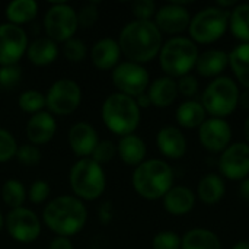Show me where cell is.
<instances>
[{
  "label": "cell",
  "instance_id": "5bb4252c",
  "mask_svg": "<svg viewBox=\"0 0 249 249\" xmlns=\"http://www.w3.org/2000/svg\"><path fill=\"white\" fill-rule=\"evenodd\" d=\"M220 174L231 181H244L249 175V144L233 143L222 152L219 159Z\"/></svg>",
  "mask_w": 249,
  "mask_h": 249
},
{
  "label": "cell",
  "instance_id": "4316f807",
  "mask_svg": "<svg viewBox=\"0 0 249 249\" xmlns=\"http://www.w3.org/2000/svg\"><path fill=\"white\" fill-rule=\"evenodd\" d=\"M206 109L204 107L193 99H188L185 102H182L175 112V118L177 123L184 127V128H198L204 121H206Z\"/></svg>",
  "mask_w": 249,
  "mask_h": 249
},
{
  "label": "cell",
  "instance_id": "cb8c5ba5",
  "mask_svg": "<svg viewBox=\"0 0 249 249\" xmlns=\"http://www.w3.org/2000/svg\"><path fill=\"white\" fill-rule=\"evenodd\" d=\"M152 105L158 108H166L174 104L178 96L177 80L169 76H162L155 79L146 90Z\"/></svg>",
  "mask_w": 249,
  "mask_h": 249
},
{
  "label": "cell",
  "instance_id": "60d3db41",
  "mask_svg": "<svg viewBox=\"0 0 249 249\" xmlns=\"http://www.w3.org/2000/svg\"><path fill=\"white\" fill-rule=\"evenodd\" d=\"M26 194H28V200L32 204H41L50 196V185L48 182L42 179H36L29 185V190L26 191Z\"/></svg>",
  "mask_w": 249,
  "mask_h": 249
},
{
  "label": "cell",
  "instance_id": "f907efd6",
  "mask_svg": "<svg viewBox=\"0 0 249 249\" xmlns=\"http://www.w3.org/2000/svg\"><path fill=\"white\" fill-rule=\"evenodd\" d=\"M244 134H245V139L249 144V117L245 120V124H244Z\"/></svg>",
  "mask_w": 249,
  "mask_h": 249
},
{
  "label": "cell",
  "instance_id": "e575fe53",
  "mask_svg": "<svg viewBox=\"0 0 249 249\" xmlns=\"http://www.w3.org/2000/svg\"><path fill=\"white\" fill-rule=\"evenodd\" d=\"M86 54H88L86 44L79 38L73 36L71 39H69L63 44V55L71 63L83 61L86 58Z\"/></svg>",
  "mask_w": 249,
  "mask_h": 249
},
{
  "label": "cell",
  "instance_id": "2e32d148",
  "mask_svg": "<svg viewBox=\"0 0 249 249\" xmlns=\"http://www.w3.org/2000/svg\"><path fill=\"white\" fill-rule=\"evenodd\" d=\"M191 22L190 10L185 7V3L172 1L159 7L155 13V25L160 32L171 35L181 34L188 29Z\"/></svg>",
  "mask_w": 249,
  "mask_h": 249
},
{
  "label": "cell",
  "instance_id": "816d5d0a",
  "mask_svg": "<svg viewBox=\"0 0 249 249\" xmlns=\"http://www.w3.org/2000/svg\"><path fill=\"white\" fill-rule=\"evenodd\" d=\"M4 228V217H3V214H1V212H0V231Z\"/></svg>",
  "mask_w": 249,
  "mask_h": 249
},
{
  "label": "cell",
  "instance_id": "8fae6325",
  "mask_svg": "<svg viewBox=\"0 0 249 249\" xmlns=\"http://www.w3.org/2000/svg\"><path fill=\"white\" fill-rule=\"evenodd\" d=\"M111 79L118 93L127 95L130 98H137L144 93L150 85L149 73L143 64L133 61H123L115 69H112Z\"/></svg>",
  "mask_w": 249,
  "mask_h": 249
},
{
  "label": "cell",
  "instance_id": "74e56055",
  "mask_svg": "<svg viewBox=\"0 0 249 249\" xmlns=\"http://www.w3.org/2000/svg\"><path fill=\"white\" fill-rule=\"evenodd\" d=\"M15 158L23 166H36L41 162V152L34 144H23L18 147Z\"/></svg>",
  "mask_w": 249,
  "mask_h": 249
},
{
  "label": "cell",
  "instance_id": "30bf717a",
  "mask_svg": "<svg viewBox=\"0 0 249 249\" xmlns=\"http://www.w3.org/2000/svg\"><path fill=\"white\" fill-rule=\"evenodd\" d=\"M80 102L82 88L67 77L55 80L45 95V107L53 115H70L79 108Z\"/></svg>",
  "mask_w": 249,
  "mask_h": 249
},
{
  "label": "cell",
  "instance_id": "3957f363",
  "mask_svg": "<svg viewBox=\"0 0 249 249\" xmlns=\"http://www.w3.org/2000/svg\"><path fill=\"white\" fill-rule=\"evenodd\" d=\"M131 184L144 200H159L174 187V171L162 159H147L134 168Z\"/></svg>",
  "mask_w": 249,
  "mask_h": 249
},
{
  "label": "cell",
  "instance_id": "ee69618b",
  "mask_svg": "<svg viewBox=\"0 0 249 249\" xmlns=\"http://www.w3.org/2000/svg\"><path fill=\"white\" fill-rule=\"evenodd\" d=\"M114 217V209L111 201H105L99 209V220L102 225H108Z\"/></svg>",
  "mask_w": 249,
  "mask_h": 249
},
{
  "label": "cell",
  "instance_id": "d6986e66",
  "mask_svg": "<svg viewBox=\"0 0 249 249\" xmlns=\"http://www.w3.org/2000/svg\"><path fill=\"white\" fill-rule=\"evenodd\" d=\"M156 146L159 152L169 159H181L187 153V139L184 133L174 127L166 125L156 134Z\"/></svg>",
  "mask_w": 249,
  "mask_h": 249
},
{
  "label": "cell",
  "instance_id": "ffe728a7",
  "mask_svg": "<svg viewBox=\"0 0 249 249\" xmlns=\"http://www.w3.org/2000/svg\"><path fill=\"white\" fill-rule=\"evenodd\" d=\"M121 48L114 38L98 39L90 50V60L99 70H112L120 64Z\"/></svg>",
  "mask_w": 249,
  "mask_h": 249
},
{
  "label": "cell",
  "instance_id": "bcb514c9",
  "mask_svg": "<svg viewBox=\"0 0 249 249\" xmlns=\"http://www.w3.org/2000/svg\"><path fill=\"white\" fill-rule=\"evenodd\" d=\"M136 99V104L139 105V108L142 109V108H147V107H150L152 105V102H150V99H149V96H147V93L144 92V93H142V95H139L137 98H134Z\"/></svg>",
  "mask_w": 249,
  "mask_h": 249
},
{
  "label": "cell",
  "instance_id": "d590c367",
  "mask_svg": "<svg viewBox=\"0 0 249 249\" xmlns=\"http://www.w3.org/2000/svg\"><path fill=\"white\" fill-rule=\"evenodd\" d=\"M16 139L10 131L0 127V163H6L16 156L18 152Z\"/></svg>",
  "mask_w": 249,
  "mask_h": 249
},
{
  "label": "cell",
  "instance_id": "d4e9b609",
  "mask_svg": "<svg viewBox=\"0 0 249 249\" xmlns=\"http://www.w3.org/2000/svg\"><path fill=\"white\" fill-rule=\"evenodd\" d=\"M25 55L35 66H48L55 61L58 55V47L53 39L41 36L28 44Z\"/></svg>",
  "mask_w": 249,
  "mask_h": 249
},
{
  "label": "cell",
  "instance_id": "f1b7e54d",
  "mask_svg": "<svg viewBox=\"0 0 249 249\" xmlns=\"http://www.w3.org/2000/svg\"><path fill=\"white\" fill-rule=\"evenodd\" d=\"M38 3L35 0H13L6 6V19L9 23L22 26L35 19Z\"/></svg>",
  "mask_w": 249,
  "mask_h": 249
},
{
  "label": "cell",
  "instance_id": "f546056e",
  "mask_svg": "<svg viewBox=\"0 0 249 249\" xmlns=\"http://www.w3.org/2000/svg\"><path fill=\"white\" fill-rule=\"evenodd\" d=\"M229 66L238 82L249 89V42H242L231 51Z\"/></svg>",
  "mask_w": 249,
  "mask_h": 249
},
{
  "label": "cell",
  "instance_id": "5b68a950",
  "mask_svg": "<svg viewBox=\"0 0 249 249\" xmlns=\"http://www.w3.org/2000/svg\"><path fill=\"white\" fill-rule=\"evenodd\" d=\"M69 182L76 198L93 201L105 193L107 175L102 165L96 163L92 158H83L71 166Z\"/></svg>",
  "mask_w": 249,
  "mask_h": 249
},
{
  "label": "cell",
  "instance_id": "1f68e13d",
  "mask_svg": "<svg viewBox=\"0 0 249 249\" xmlns=\"http://www.w3.org/2000/svg\"><path fill=\"white\" fill-rule=\"evenodd\" d=\"M1 198L4 201V204L10 210H13V209L23 207V203L26 201L28 194H26V190L20 181L7 179L1 187Z\"/></svg>",
  "mask_w": 249,
  "mask_h": 249
},
{
  "label": "cell",
  "instance_id": "f35d334b",
  "mask_svg": "<svg viewBox=\"0 0 249 249\" xmlns=\"http://www.w3.org/2000/svg\"><path fill=\"white\" fill-rule=\"evenodd\" d=\"M153 249H181V238L172 231H163L155 235L152 241Z\"/></svg>",
  "mask_w": 249,
  "mask_h": 249
},
{
  "label": "cell",
  "instance_id": "f6af8a7d",
  "mask_svg": "<svg viewBox=\"0 0 249 249\" xmlns=\"http://www.w3.org/2000/svg\"><path fill=\"white\" fill-rule=\"evenodd\" d=\"M48 249H74L70 238H64V236H55L50 245H48Z\"/></svg>",
  "mask_w": 249,
  "mask_h": 249
},
{
  "label": "cell",
  "instance_id": "484cf974",
  "mask_svg": "<svg viewBox=\"0 0 249 249\" xmlns=\"http://www.w3.org/2000/svg\"><path fill=\"white\" fill-rule=\"evenodd\" d=\"M181 249H222V244L213 231L196 228L181 238Z\"/></svg>",
  "mask_w": 249,
  "mask_h": 249
},
{
  "label": "cell",
  "instance_id": "9a60e30c",
  "mask_svg": "<svg viewBox=\"0 0 249 249\" xmlns=\"http://www.w3.org/2000/svg\"><path fill=\"white\" fill-rule=\"evenodd\" d=\"M198 140L206 150L212 153H222L231 146V124L225 118H206V121L198 127Z\"/></svg>",
  "mask_w": 249,
  "mask_h": 249
},
{
  "label": "cell",
  "instance_id": "8d00e7d4",
  "mask_svg": "<svg viewBox=\"0 0 249 249\" xmlns=\"http://www.w3.org/2000/svg\"><path fill=\"white\" fill-rule=\"evenodd\" d=\"M115 155H117V146L111 140H101L96 144V147H95L93 153L90 155V158L96 163L105 165V163L111 162L115 158Z\"/></svg>",
  "mask_w": 249,
  "mask_h": 249
},
{
  "label": "cell",
  "instance_id": "c3c4849f",
  "mask_svg": "<svg viewBox=\"0 0 249 249\" xmlns=\"http://www.w3.org/2000/svg\"><path fill=\"white\" fill-rule=\"evenodd\" d=\"M239 105H241L244 109H248L249 111V89L244 90V92L239 95Z\"/></svg>",
  "mask_w": 249,
  "mask_h": 249
},
{
  "label": "cell",
  "instance_id": "4dcf8cb0",
  "mask_svg": "<svg viewBox=\"0 0 249 249\" xmlns=\"http://www.w3.org/2000/svg\"><path fill=\"white\" fill-rule=\"evenodd\" d=\"M229 28L236 39L249 42V3L236 4L231 10Z\"/></svg>",
  "mask_w": 249,
  "mask_h": 249
},
{
  "label": "cell",
  "instance_id": "7bdbcfd3",
  "mask_svg": "<svg viewBox=\"0 0 249 249\" xmlns=\"http://www.w3.org/2000/svg\"><path fill=\"white\" fill-rule=\"evenodd\" d=\"M177 85H178V93H181L185 98H193L198 92V80L191 74L179 77Z\"/></svg>",
  "mask_w": 249,
  "mask_h": 249
},
{
  "label": "cell",
  "instance_id": "ac0fdd59",
  "mask_svg": "<svg viewBox=\"0 0 249 249\" xmlns=\"http://www.w3.org/2000/svg\"><path fill=\"white\" fill-rule=\"evenodd\" d=\"M55 117L48 111H41L35 115H31V118L26 123V137L31 142V144L36 147L51 142V139L55 136Z\"/></svg>",
  "mask_w": 249,
  "mask_h": 249
},
{
  "label": "cell",
  "instance_id": "7a4b0ae2",
  "mask_svg": "<svg viewBox=\"0 0 249 249\" xmlns=\"http://www.w3.org/2000/svg\"><path fill=\"white\" fill-rule=\"evenodd\" d=\"M42 222L55 236L71 238L85 228L88 210L74 196H60L47 203L42 210Z\"/></svg>",
  "mask_w": 249,
  "mask_h": 249
},
{
  "label": "cell",
  "instance_id": "681fc988",
  "mask_svg": "<svg viewBox=\"0 0 249 249\" xmlns=\"http://www.w3.org/2000/svg\"><path fill=\"white\" fill-rule=\"evenodd\" d=\"M232 249H249V241H239L233 245Z\"/></svg>",
  "mask_w": 249,
  "mask_h": 249
},
{
  "label": "cell",
  "instance_id": "7402d4cb",
  "mask_svg": "<svg viewBox=\"0 0 249 249\" xmlns=\"http://www.w3.org/2000/svg\"><path fill=\"white\" fill-rule=\"evenodd\" d=\"M147 147L144 140L137 134H128L120 139L117 144V155L127 166H139L146 160Z\"/></svg>",
  "mask_w": 249,
  "mask_h": 249
},
{
  "label": "cell",
  "instance_id": "ba28073f",
  "mask_svg": "<svg viewBox=\"0 0 249 249\" xmlns=\"http://www.w3.org/2000/svg\"><path fill=\"white\" fill-rule=\"evenodd\" d=\"M229 13V10L217 7L216 4L197 12L188 26L191 39L198 44H213L219 41L228 31Z\"/></svg>",
  "mask_w": 249,
  "mask_h": 249
},
{
  "label": "cell",
  "instance_id": "603a6c76",
  "mask_svg": "<svg viewBox=\"0 0 249 249\" xmlns=\"http://www.w3.org/2000/svg\"><path fill=\"white\" fill-rule=\"evenodd\" d=\"M229 64V54L223 50L210 48L198 54L196 69L203 77H220Z\"/></svg>",
  "mask_w": 249,
  "mask_h": 249
},
{
  "label": "cell",
  "instance_id": "8992f818",
  "mask_svg": "<svg viewBox=\"0 0 249 249\" xmlns=\"http://www.w3.org/2000/svg\"><path fill=\"white\" fill-rule=\"evenodd\" d=\"M198 54L197 44L191 38L174 36L162 45L159 63L166 76L184 77L196 67Z\"/></svg>",
  "mask_w": 249,
  "mask_h": 249
},
{
  "label": "cell",
  "instance_id": "d6a6232c",
  "mask_svg": "<svg viewBox=\"0 0 249 249\" xmlns=\"http://www.w3.org/2000/svg\"><path fill=\"white\" fill-rule=\"evenodd\" d=\"M18 105L19 108L31 115H35L41 112L45 108V95L39 90L35 89H28L23 93L19 95L18 98Z\"/></svg>",
  "mask_w": 249,
  "mask_h": 249
},
{
  "label": "cell",
  "instance_id": "52a82bcc",
  "mask_svg": "<svg viewBox=\"0 0 249 249\" xmlns=\"http://www.w3.org/2000/svg\"><path fill=\"white\" fill-rule=\"evenodd\" d=\"M239 88L238 83L228 76H220L212 80L201 98V105L206 114L213 118H225L231 115L239 105Z\"/></svg>",
  "mask_w": 249,
  "mask_h": 249
},
{
  "label": "cell",
  "instance_id": "7dc6e473",
  "mask_svg": "<svg viewBox=\"0 0 249 249\" xmlns=\"http://www.w3.org/2000/svg\"><path fill=\"white\" fill-rule=\"evenodd\" d=\"M239 194H241V197H242L247 203H249V178L242 181V184H241V187H239Z\"/></svg>",
  "mask_w": 249,
  "mask_h": 249
},
{
  "label": "cell",
  "instance_id": "836d02e7",
  "mask_svg": "<svg viewBox=\"0 0 249 249\" xmlns=\"http://www.w3.org/2000/svg\"><path fill=\"white\" fill-rule=\"evenodd\" d=\"M22 80V69L19 64L0 66V88L4 90L15 89Z\"/></svg>",
  "mask_w": 249,
  "mask_h": 249
},
{
  "label": "cell",
  "instance_id": "277c9868",
  "mask_svg": "<svg viewBox=\"0 0 249 249\" xmlns=\"http://www.w3.org/2000/svg\"><path fill=\"white\" fill-rule=\"evenodd\" d=\"M101 117L111 133L124 137L134 134L140 124L142 112L134 98L117 92L105 98L101 108Z\"/></svg>",
  "mask_w": 249,
  "mask_h": 249
},
{
  "label": "cell",
  "instance_id": "4fadbf2b",
  "mask_svg": "<svg viewBox=\"0 0 249 249\" xmlns=\"http://www.w3.org/2000/svg\"><path fill=\"white\" fill-rule=\"evenodd\" d=\"M28 35L22 26L0 23V66L18 64L26 54Z\"/></svg>",
  "mask_w": 249,
  "mask_h": 249
},
{
  "label": "cell",
  "instance_id": "7c38bea8",
  "mask_svg": "<svg viewBox=\"0 0 249 249\" xmlns=\"http://www.w3.org/2000/svg\"><path fill=\"white\" fill-rule=\"evenodd\" d=\"M4 228L9 236L20 244H31L41 235V220L32 210L25 207L10 210L4 217Z\"/></svg>",
  "mask_w": 249,
  "mask_h": 249
},
{
  "label": "cell",
  "instance_id": "83f0119b",
  "mask_svg": "<svg viewBox=\"0 0 249 249\" xmlns=\"http://www.w3.org/2000/svg\"><path fill=\"white\" fill-rule=\"evenodd\" d=\"M197 193H198V198L203 203L210 204V206L217 204L226 193L225 181L220 175L207 174L200 179Z\"/></svg>",
  "mask_w": 249,
  "mask_h": 249
},
{
  "label": "cell",
  "instance_id": "ab89813d",
  "mask_svg": "<svg viewBox=\"0 0 249 249\" xmlns=\"http://www.w3.org/2000/svg\"><path fill=\"white\" fill-rule=\"evenodd\" d=\"M76 13H77L79 26H82V28H90V26H93L98 22V18H99L98 6L93 4V3L83 4L79 10H76Z\"/></svg>",
  "mask_w": 249,
  "mask_h": 249
},
{
  "label": "cell",
  "instance_id": "44dd1931",
  "mask_svg": "<svg viewBox=\"0 0 249 249\" xmlns=\"http://www.w3.org/2000/svg\"><path fill=\"white\" fill-rule=\"evenodd\" d=\"M196 204V194L188 187H172L163 197V207L172 216L188 214Z\"/></svg>",
  "mask_w": 249,
  "mask_h": 249
},
{
  "label": "cell",
  "instance_id": "e0dca14e",
  "mask_svg": "<svg viewBox=\"0 0 249 249\" xmlns=\"http://www.w3.org/2000/svg\"><path fill=\"white\" fill-rule=\"evenodd\" d=\"M67 140H69L70 149L79 159L90 158L96 144L99 143L96 130L89 123H85V121H80L71 125L67 134Z\"/></svg>",
  "mask_w": 249,
  "mask_h": 249
},
{
  "label": "cell",
  "instance_id": "9c48e42d",
  "mask_svg": "<svg viewBox=\"0 0 249 249\" xmlns=\"http://www.w3.org/2000/svg\"><path fill=\"white\" fill-rule=\"evenodd\" d=\"M44 31L47 34V38L53 39L54 42H66L73 38L79 28L77 22V13L76 10L64 3H53L45 15H44Z\"/></svg>",
  "mask_w": 249,
  "mask_h": 249
},
{
  "label": "cell",
  "instance_id": "b9f144b4",
  "mask_svg": "<svg viewBox=\"0 0 249 249\" xmlns=\"http://www.w3.org/2000/svg\"><path fill=\"white\" fill-rule=\"evenodd\" d=\"M131 10L137 20H150L156 13V4L152 0H137L131 4Z\"/></svg>",
  "mask_w": 249,
  "mask_h": 249
},
{
  "label": "cell",
  "instance_id": "6da1fadb",
  "mask_svg": "<svg viewBox=\"0 0 249 249\" xmlns=\"http://www.w3.org/2000/svg\"><path fill=\"white\" fill-rule=\"evenodd\" d=\"M118 45L121 54L128 61L144 64L156 58L163 45L162 32L153 20H131L118 35Z\"/></svg>",
  "mask_w": 249,
  "mask_h": 249
}]
</instances>
